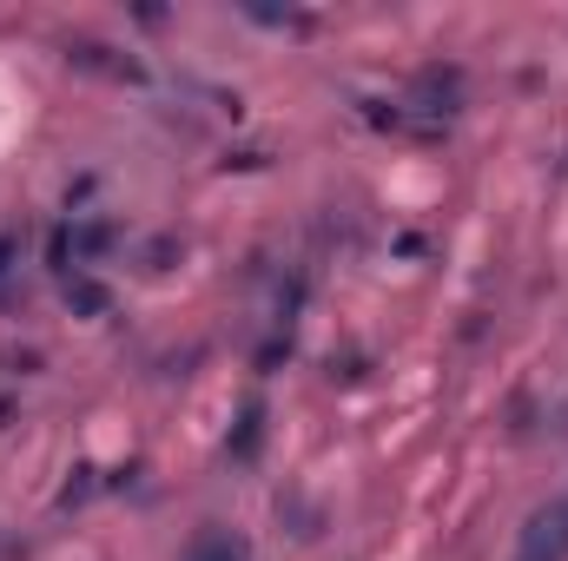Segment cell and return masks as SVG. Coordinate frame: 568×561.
I'll use <instances>...</instances> for the list:
<instances>
[{"instance_id": "7a4b0ae2", "label": "cell", "mask_w": 568, "mask_h": 561, "mask_svg": "<svg viewBox=\"0 0 568 561\" xmlns=\"http://www.w3.org/2000/svg\"><path fill=\"white\" fill-rule=\"evenodd\" d=\"M185 561H252V555H245V542H239L232 529H199L192 549H185Z\"/></svg>"}, {"instance_id": "6da1fadb", "label": "cell", "mask_w": 568, "mask_h": 561, "mask_svg": "<svg viewBox=\"0 0 568 561\" xmlns=\"http://www.w3.org/2000/svg\"><path fill=\"white\" fill-rule=\"evenodd\" d=\"M516 561H568V502H549V509L523 529Z\"/></svg>"}]
</instances>
